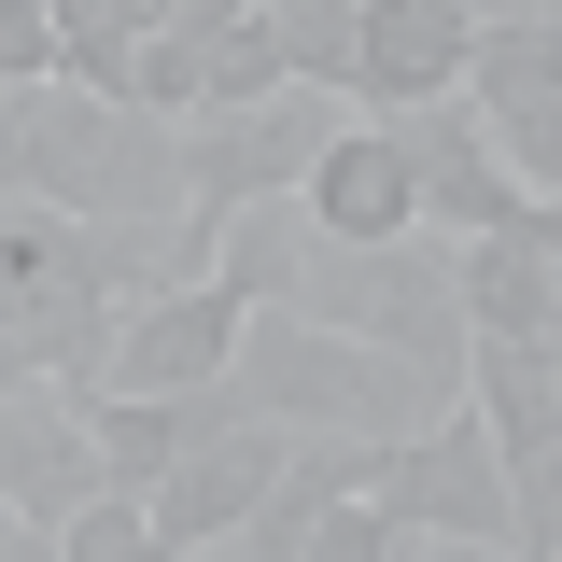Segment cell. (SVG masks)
<instances>
[{"label": "cell", "instance_id": "cell-1", "mask_svg": "<svg viewBox=\"0 0 562 562\" xmlns=\"http://www.w3.org/2000/svg\"><path fill=\"white\" fill-rule=\"evenodd\" d=\"M0 198L85 211V225H155V211H183V127L113 85H70V70L0 85Z\"/></svg>", "mask_w": 562, "mask_h": 562}, {"label": "cell", "instance_id": "cell-2", "mask_svg": "<svg viewBox=\"0 0 562 562\" xmlns=\"http://www.w3.org/2000/svg\"><path fill=\"white\" fill-rule=\"evenodd\" d=\"M366 492L394 506V535H408V549H479V562H520V492H506V450H492L479 394H450L436 422L380 436Z\"/></svg>", "mask_w": 562, "mask_h": 562}, {"label": "cell", "instance_id": "cell-3", "mask_svg": "<svg viewBox=\"0 0 562 562\" xmlns=\"http://www.w3.org/2000/svg\"><path fill=\"white\" fill-rule=\"evenodd\" d=\"M338 127L324 85H281V99H225V113H183V211H239V198H295L310 155Z\"/></svg>", "mask_w": 562, "mask_h": 562}, {"label": "cell", "instance_id": "cell-4", "mask_svg": "<svg viewBox=\"0 0 562 562\" xmlns=\"http://www.w3.org/2000/svg\"><path fill=\"white\" fill-rule=\"evenodd\" d=\"M225 351H239V295L198 268V281H155V295L113 310L85 394H198V380H225Z\"/></svg>", "mask_w": 562, "mask_h": 562}, {"label": "cell", "instance_id": "cell-5", "mask_svg": "<svg viewBox=\"0 0 562 562\" xmlns=\"http://www.w3.org/2000/svg\"><path fill=\"white\" fill-rule=\"evenodd\" d=\"M281 479V422L239 408L225 436H198V450H169L155 479H140V520H155V549H225L239 535V506Z\"/></svg>", "mask_w": 562, "mask_h": 562}, {"label": "cell", "instance_id": "cell-6", "mask_svg": "<svg viewBox=\"0 0 562 562\" xmlns=\"http://www.w3.org/2000/svg\"><path fill=\"white\" fill-rule=\"evenodd\" d=\"M394 127V155H408L422 183V225H450V239H479V225H506L520 211V183H506V155H492V113L450 85V99H408V113H380Z\"/></svg>", "mask_w": 562, "mask_h": 562}, {"label": "cell", "instance_id": "cell-7", "mask_svg": "<svg viewBox=\"0 0 562 562\" xmlns=\"http://www.w3.org/2000/svg\"><path fill=\"white\" fill-rule=\"evenodd\" d=\"M479 43V0H366V43H351V113H408L450 99Z\"/></svg>", "mask_w": 562, "mask_h": 562}, {"label": "cell", "instance_id": "cell-8", "mask_svg": "<svg viewBox=\"0 0 562 562\" xmlns=\"http://www.w3.org/2000/svg\"><path fill=\"white\" fill-rule=\"evenodd\" d=\"M85 492H99V422H85V394L70 380H14L0 394V506L70 520Z\"/></svg>", "mask_w": 562, "mask_h": 562}, {"label": "cell", "instance_id": "cell-9", "mask_svg": "<svg viewBox=\"0 0 562 562\" xmlns=\"http://www.w3.org/2000/svg\"><path fill=\"white\" fill-rule=\"evenodd\" d=\"M295 198H310V225H324V239H394V225H422V183H408V155H394V127H380V113H338Z\"/></svg>", "mask_w": 562, "mask_h": 562}, {"label": "cell", "instance_id": "cell-10", "mask_svg": "<svg viewBox=\"0 0 562 562\" xmlns=\"http://www.w3.org/2000/svg\"><path fill=\"white\" fill-rule=\"evenodd\" d=\"M450 281H464V338H549V324H562V268L520 239V225L450 239Z\"/></svg>", "mask_w": 562, "mask_h": 562}, {"label": "cell", "instance_id": "cell-11", "mask_svg": "<svg viewBox=\"0 0 562 562\" xmlns=\"http://www.w3.org/2000/svg\"><path fill=\"white\" fill-rule=\"evenodd\" d=\"M464 99H479L492 127H506V113H562V14H479Z\"/></svg>", "mask_w": 562, "mask_h": 562}, {"label": "cell", "instance_id": "cell-12", "mask_svg": "<svg viewBox=\"0 0 562 562\" xmlns=\"http://www.w3.org/2000/svg\"><path fill=\"white\" fill-rule=\"evenodd\" d=\"M254 29H268L281 85H324V99H351V43H366V0H254Z\"/></svg>", "mask_w": 562, "mask_h": 562}, {"label": "cell", "instance_id": "cell-13", "mask_svg": "<svg viewBox=\"0 0 562 562\" xmlns=\"http://www.w3.org/2000/svg\"><path fill=\"white\" fill-rule=\"evenodd\" d=\"M57 562H155V520H140V492H127V479H99V492L57 520Z\"/></svg>", "mask_w": 562, "mask_h": 562}, {"label": "cell", "instance_id": "cell-14", "mask_svg": "<svg viewBox=\"0 0 562 562\" xmlns=\"http://www.w3.org/2000/svg\"><path fill=\"white\" fill-rule=\"evenodd\" d=\"M492 155H506V183H520V198H562V113H506Z\"/></svg>", "mask_w": 562, "mask_h": 562}, {"label": "cell", "instance_id": "cell-15", "mask_svg": "<svg viewBox=\"0 0 562 562\" xmlns=\"http://www.w3.org/2000/svg\"><path fill=\"white\" fill-rule=\"evenodd\" d=\"M57 70V14L43 0H0V85H43Z\"/></svg>", "mask_w": 562, "mask_h": 562}, {"label": "cell", "instance_id": "cell-16", "mask_svg": "<svg viewBox=\"0 0 562 562\" xmlns=\"http://www.w3.org/2000/svg\"><path fill=\"white\" fill-rule=\"evenodd\" d=\"M0 562H57V520L43 506H0Z\"/></svg>", "mask_w": 562, "mask_h": 562}, {"label": "cell", "instance_id": "cell-17", "mask_svg": "<svg viewBox=\"0 0 562 562\" xmlns=\"http://www.w3.org/2000/svg\"><path fill=\"white\" fill-rule=\"evenodd\" d=\"M14 380H43V366H29V351H14V338H0V394H14Z\"/></svg>", "mask_w": 562, "mask_h": 562}, {"label": "cell", "instance_id": "cell-18", "mask_svg": "<svg viewBox=\"0 0 562 562\" xmlns=\"http://www.w3.org/2000/svg\"><path fill=\"white\" fill-rule=\"evenodd\" d=\"M479 14H562V0H479Z\"/></svg>", "mask_w": 562, "mask_h": 562}, {"label": "cell", "instance_id": "cell-19", "mask_svg": "<svg viewBox=\"0 0 562 562\" xmlns=\"http://www.w3.org/2000/svg\"><path fill=\"white\" fill-rule=\"evenodd\" d=\"M140 14H169V0H140Z\"/></svg>", "mask_w": 562, "mask_h": 562}]
</instances>
